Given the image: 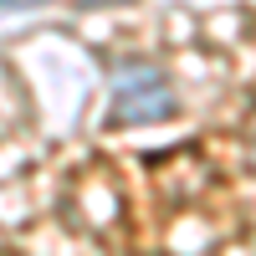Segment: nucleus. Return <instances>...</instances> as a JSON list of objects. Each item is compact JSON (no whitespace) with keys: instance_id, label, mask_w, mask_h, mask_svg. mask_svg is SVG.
<instances>
[{"instance_id":"1","label":"nucleus","mask_w":256,"mask_h":256,"mask_svg":"<svg viewBox=\"0 0 256 256\" xmlns=\"http://www.w3.org/2000/svg\"><path fill=\"white\" fill-rule=\"evenodd\" d=\"M113 108H108V128L123 123H159V118H174L180 113V98L169 88V77L144 56H123L113 62Z\"/></svg>"},{"instance_id":"2","label":"nucleus","mask_w":256,"mask_h":256,"mask_svg":"<svg viewBox=\"0 0 256 256\" xmlns=\"http://www.w3.org/2000/svg\"><path fill=\"white\" fill-rule=\"evenodd\" d=\"M36 6H46V0H0V10H36Z\"/></svg>"}]
</instances>
